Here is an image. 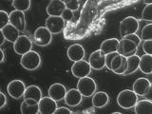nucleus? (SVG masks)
<instances>
[{
  "label": "nucleus",
  "instance_id": "28",
  "mask_svg": "<svg viewBox=\"0 0 152 114\" xmlns=\"http://www.w3.org/2000/svg\"><path fill=\"white\" fill-rule=\"evenodd\" d=\"M141 39L142 41L145 40H152V23L147 24L142 30Z\"/></svg>",
  "mask_w": 152,
  "mask_h": 114
},
{
  "label": "nucleus",
  "instance_id": "34",
  "mask_svg": "<svg viewBox=\"0 0 152 114\" xmlns=\"http://www.w3.org/2000/svg\"><path fill=\"white\" fill-rule=\"evenodd\" d=\"M73 12H74L73 11H71V10H69L68 8H66L61 16L64 18V20L66 22H69V21H71L73 19Z\"/></svg>",
  "mask_w": 152,
  "mask_h": 114
},
{
  "label": "nucleus",
  "instance_id": "35",
  "mask_svg": "<svg viewBox=\"0 0 152 114\" xmlns=\"http://www.w3.org/2000/svg\"><path fill=\"white\" fill-rule=\"evenodd\" d=\"M118 52H111V53H107L106 54V68H107L109 70H111V62Z\"/></svg>",
  "mask_w": 152,
  "mask_h": 114
},
{
  "label": "nucleus",
  "instance_id": "2",
  "mask_svg": "<svg viewBox=\"0 0 152 114\" xmlns=\"http://www.w3.org/2000/svg\"><path fill=\"white\" fill-rule=\"evenodd\" d=\"M138 102V95L133 91V89H124L119 92L117 96L118 106L124 109H130L135 107Z\"/></svg>",
  "mask_w": 152,
  "mask_h": 114
},
{
  "label": "nucleus",
  "instance_id": "32",
  "mask_svg": "<svg viewBox=\"0 0 152 114\" xmlns=\"http://www.w3.org/2000/svg\"><path fill=\"white\" fill-rule=\"evenodd\" d=\"M9 23H10L9 13L5 11H0V30H2Z\"/></svg>",
  "mask_w": 152,
  "mask_h": 114
},
{
  "label": "nucleus",
  "instance_id": "23",
  "mask_svg": "<svg viewBox=\"0 0 152 114\" xmlns=\"http://www.w3.org/2000/svg\"><path fill=\"white\" fill-rule=\"evenodd\" d=\"M134 112L136 114H152V101L148 99L138 101L134 107Z\"/></svg>",
  "mask_w": 152,
  "mask_h": 114
},
{
  "label": "nucleus",
  "instance_id": "5",
  "mask_svg": "<svg viewBox=\"0 0 152 114\" xmlns=\"http://www.w3.org/2000/svg\"><path fill=\"white\" fill-rule=\"evenodd\" d=\"M52 33L49 31L46 26L38 27L33 33V42L39 47L49 46L52 41Z\"/></svg>",
  "mask_w": 152,
  "mask_h": 114
},
{
  "label": "nucleus",
  "instance_id": "26",
  "mask_svg": "<svg viewBox=\"0 0 152 114\" xmlns=\"http://www.w3.org/2000/svg\"><path fill=\"white\" fill-rule=\"evenodd\" d=\"M20 112L22 114H38L39 113L38 104H28L23 100L20 106Z\"/></svg>",
  "mask_w": 152,
  "mask_h": 114
},
{
  "label": "nucleus",
  "instance_id": "43",
  "mask_svg": "<svg viewBox=\"0 0 152 114\" xmlns=\"http://www.w3.org/2000/svg\"><path fill=\"white\" fill-rule=\"evenodd\" d=\"M142 2H144L145 5H147V4H152V0H142Z\"/></svg>",
  "mask_w": 152,
  "mask_h": 114
},
{
  "label": "nucleus",
  "instance_id": "14",
  "mask_svg": "<svg viewBox=\"0 0 152 114\" xmlns=\"http://www.w3.org/2000/svg\"><path fill=\"white\" fill-rule=\"evenodd\" d=\"M85 55H86V50L84 49V47L80 44H72L66 50V56L72 62L83 60L85 58Z\"/></svg>",
  "mask_w": 152,
  "mask_h": 114
},
{
  "label": "nucleus",
  "instance_id": "42",
  "mask_svg": "<svg viewBox=\"0 0 152 114\" xmlns=\"http://www.w3.org/2000/svg\"><path fill=\"white\" fill-rule=\"evenodd\" d=\"M4 60H5V53L3 50L0 49V63H3Z\"/></svg>",
  "mask_w": 152,
  "mask_h": 114
},
{
  "label": "nucleus",
  "instance_id": "41",
  "mask_svg": "<svg viewBox=\"0 0 152 114\" xmlns=\"http://www.w3.org/2000/svg\"><path fill=\"white\" fill-rule=\"evenodd\" d=\"M5 41H6V38H5L3 32H2V30H0V46H2Z\"/></svg>",
  "mask_w": 152,
  "mask_h": 114
},
{
  "label": "nucleus",
  "instance_id": "17",
  "mask_svg": "<svg viewBox=\"0 0 152 114\" xmlns=\"http://www.w3.org/2000/svg\"><path fill=\"white\" fill-rule=\"evenodd\" d=\"M66 9V5L62 0H50L47 6V13L49 16H61Z\"/></svg>",
  "mask_w": 152,
  "mask_h": 114
},
{
  "label": "nucleus",
  "instance_id": "1",
  "mask_svg": "<svg viewBox=\"0 0 152 114\" xmlns=\"http://www.w3.org/2000/svg\"><path fill=\"white\" fill-rule=\"evenodd\" d=\"M41 56L35 50H30L27 53L21 55L20 65L23 69H25L28 71L35 70L41 65Z\"/></svg>",
  "mask_w": 152,
  "mask_h": 114
},
{
  "label": "nucleus",
  "instance_id": "30",
  "mask_svg": "<svg viewBox=\"0 0 152 114\" xmlns=\"http://www.w3.org/2000/svg\"><path fill=\"white\" fill-rule=\"evenodd\" d=\"M142 19L145 21H152V4H147L142 12Z\"/></svg>",
  "mask_w": 152,
  "mask_h": 114
},
{
  "label": "nucleus",
  "instance_id": "31",
  "mask_svg": "<svg viewBox=\"0 0 152 114\" xmlns=\"http://www.w3.org/2000/svg\"><path fill=\"white\" fill-rule=\"evenodd\" d=\"M66 8H68L73 12H76L80 7L81 0H64Z\"/></svg>",
  "mask_w": 152,
  "mask_h": 114
},
{
  "label": "nucleus",
  "instance_id": "25",
  "mask_svg": "<svg viewBox=\"0 0 152 114\" xmlns=\"http://www.w3.org/2000/svg\"><path fill=\"white\" fill-rule=\"evenodd\" d=\"M126 59H127V69L126 70V72L124 73V75H128V74L134 73L135 71L139 69L141 57H139L137 54H134L129 57H126Z\"/></svg>",
  "mask_w": 152,
  "mask_h": 114
},
{
  "label": "nucleus",
  "instance_id": "33",
  "mask_svg": "<svg viewBox=\"0 0 152 114\" xmlns=\"http://www.w3.org/2000/svg\"><path fill=\"white\" fill-rule=\"evenodd\" d=\"M142 50L145 51V53L152 55V40H145L142 43Z\"/></svg>",
  "mask_w": 152,
  "mask_h": 114
},
{
  "label": "nucleus",
  "instance_id": "8",
  "mask_svg": "<svg viewBox=\"0 0 152 114\" xmlns=\"http://www.w3.org/2000/svg\"><path fill=\"white\" fill-rule=\"evenodd\" d=\"M91 66H90L89 63L87 61L80 60L73 62V65L71 66V73L76 78H83L86 76H88L91 72Z\"/></svg>",
  "mask_w": 152,
  "mask_h": 114
},
{
  "label": "nucleus",
  "instance_id": "6",
  "mask_svg": "<svg viewBox=\"0 0 152 114\" xmlns=\"http://www.w3.org/2000/svg\"><path fill=\"white\" fill-rule=\"evenodd\" d=\"M26 85L22 80L15 79L11 81L7 86V92L12 98L18 100L23 97L26 90Z\"/></svg>",
  "mask_w": 152,
  "mask_h": 114
},
{
  "label": "nucleus",
  "instance_id": "39",
  "mask_svg": "<svg viewBox=\"0 0 152 114\" xmlns=\"http://www.w3.org/2000/svg\"><path fill=\"white\" fill-rule=\"evenodd\" d=\"M7 104V97L3 92H1V95H0V109L3 108Z\"/></svg>",
  "mask_w": 152,
  "mask_h": 114
},
{
  "label": "nucleus",
  "instance_id": "18",
  "mask_svg": "<svg viewBox=\"0 0 152 114\" xmlns=\"http://www.w3.org/2000/svg\"><path fill=\"white\" fill-rule=\"evenodd\" d=\"M150 84L151 82H149L148 79L144 78V77L138 78L137 80H135V82L133 83L132 89L138 96L144 97L150 87Z\"/></svg>",
  "mask_w": 152,
  "mask_h": 114
},
{
  "label": "nucleus",
  "instance_id": "13",
  "mask_svg": "<svg viewBox=\"0 0 152 114\" xmlns=\"http://www.w3.org/2000/svg\"><path fill=\"white\" fill-rule=\"evenodd\" d=\"M57 107V102L50 96L42 97L38 102V108L40 114H54Z\"/></svg>",
  "mask_w": 152,
  "mask_h": 114
},
{
  "label": "nucleus",
  "instance_id": "38",
  "mask_svg": "<svg viewBox=\"0 0 152 114\" xmlns=\"http://www.w3.org/2000/svg\"><path fill=\"white\" fill-rule=\"evenodd\" d=\"M73 112L70 110L69 108L65 107H57L54 114H72Z\"/></svg>",
  "mask_w": 152,
  "mask_h": 114
},
{
  "label": "nucleus",
  "instance_id": "40",
  "mask_svg": "<svg viewBox=\"0 0 152 114\" xmlns=\"http://www.w3.org/2000/svg\"><path fill=\"white\" fill-rule=\"evenodd\" d=\"M144 97L145 99H148V100H150V101H152V82L150 84V87H149L148 90H147V92L145 93V95Z\"/></svg>",
  "mask_w": 152,
  "mask_h": 114
},
{
  "label": "nucleus",
  "instance_id": "24",
  "mask_svg": "<svg viewBox=\"0 0 152 114\" xmlns=\"http://www.w3.org/2000/svg\"><path fill=\"white\" fill-rule=\"evenodd\" d=\"M139 69L145 74H152V55L145 53L141 57Z\"/></svg>",
  "mask_w": 152,
  "mask_h": 114
},
{
  "label": "nucleus",
  "instance_id": "29",
  "mask_svg": "<svg viewBox=\"0 0 152 114\" xmlns=\"http://www.w3.org/2000/svg\"><path fill=\"white\" fill-rule=\"evenodd\" d=\"M124 58H125V56L121 55L120 53H117L115 56H114V58H113V60L111 62V71H112V72L116 71L122 66Z\"/></svg>",
  "mask_w": 152,
  "mask_h": 114
},
{
  "label": "nucleus",
  "instance_id": "44",
  "mask_svg": "<svg viewBox=\"0 0 152 114\" xmlns=\"http://www.w3.org/2000/svg\"><path fill=\"white\" fill-rule=\"evenodd\" d=\"M0 95H1V90H0Z\"/></svg>",
  "mask_w": 152,
  "mask_h": 114
},
{
  "label": "nucleus",
  "instance_id": "36",
  "mask_svg": "<svg viewBox=\"0 0 152 114\" xmlns=\"http://www.w3.org/2000/svg\"><path fill=\"white\" fill-rule=\"evenodd\" d=\"M127 69V59H126V57L125 56V58H124V61H123V64L122 66L119 68L116 71H114V73H116V74H123L126 72V70Z\"/></svg>",
  "mask_w": 152,
  "mask_h": 114
},
{
  "label": "nucleus",
  "instance_id": "46",
  "mask_svg": "<svg viewBox=\"0 0 152 114\" xmlns=\"http://www.w3.org/2000/svg\"></svg>",
  "mask_w": 152,
  "mask_h": 114
},
{
  "label": "nucleus",
  "instance_id": "15",
  "mask_svg": "<svg viewBox=\"0 0 152 114\" xmlns=\"http://www.w3.org/2000/svg\"><path fill=\"white\" fill-rule=\"evenodd\" d=\"M82 99H83V95L80 93V91L77 88H70L69 90H66L64 101L66 104H68L69 107H74L79 106L81 102H82Z\"/></svg>",
  "mask_w": 152,
  "mask_h": 114
},
{
  "label": "nucleus",
  "instance_id": "21",
  "mask_svg": "<svg viewBox=\"0 0 152 114\" xmlns=\"http://www.w3.org/2000/svg\"><path fill=\"white\" fill-rule=\"evenodd\" d=\"M42 97V90L35 85H31L27 87L23 95V99H33L37 102H39Z\"/></svg>",
  "mask_w": 152,
  "mask_h": 114
},
{
  "label": "nucleus",
  "instance_id": "11",
  "mask_svg": "<svg viewBox=\"0 0 152 114\" xmlns=\"http://www.w3.org/2000/svg\"><path fill=\"white\" fill-rule=\"evenodd\" d=\"M10 17V23L12 26L15 27L20 32H24L26 31V16L24 12L18 11V10H14L9 13Z\"/></svg>",
  "mask_w": 152,
  "mask_h": 114
},
{
  "label": "nucleus",
  "instance_id": "37",
  "mask_svg": "<svg viewBox=\"0 0 152 114\" xmlns=\"http://www.w3.org/2000/svg\"><path fill=\"white\" fill-rule=\"evenodd\" d=\"M125 37L127 38V39H130L131 41H133L138 47L140 46L141 42H142L141 37H139V35L136 34V33H131V34H128V35H126V36H125Z\"/></svg>",
  "mask_w": 152,
  "mask_h": 114
},
{
  "label": "nucleus",
  "instance_id": "45",
  "mask_svg": "<svg viewBox=\"0 0 152 114\" xmlns=\"http://www.w3.org/2000/svg\"><path fill=\"white\" fill-rule=\"evenodd\" d=\"M62 1H64V0H62Z\"/></svg>",
  "mask_w": 152,
  "mask_h": 114
},
{
  "label": "nucleus",
  "instance_id": "12",
  "mask_svg": "<svg viewBox=\"0 0 152 114\" xmlns=\"http://www.w3.org/2000/svg\"><path fill=\"white\" fill-rule=\"evenodd\" d=\"M88 63L91 69L95 70H101L106 66V54L101 50H94L89 55Z\"/></svg>",
  "mask_w": 152,
  "mask_h": 114
},
{
  "label": "nucleus",
  "instance_id": "10",
  "mask_svg": "<svg viewBox=\"0 0 152 114\" xmlns=\"http://www.w3.org/2000/svg\"><path fill=\"white\" fill-rule=\"evenodd\" d=\"M137 50H138V46L130 39L123 37L122 39L119 41V47H118L117 52L120 53L121 55L129 57L131 55L136 54Z\"/></svg>",
  "mask_w": 152,
  "mask_h": 114
},
{
  "label": "nucleus",
  "instance_id": "19",
  "mask_svg": "<svg viewBox=\"0 0 152 114\" xmlns=\"http://www.w3.org/2000/svg\"><path fill=\"white\" fill-rule=\"evenodd\" d=\"M92 106L95 108H103L109 103V96L107 92L98 91L92 95Z\"/></svg>",
  "mask_w": 152,
  "mask_h": 114
},
{
  "label": "nucleus",
  "instance_id": "4",
  "mask_svg": "<svg viewBox=\"0 0 152 114\" xmlns=\"http://www.w3.org/2000/svg\"><path fill=\"white\" fill-rule=\"evenodd\" d=\"M138 30H139V21L133 16L124 18L119 25V31L122 38L131 33H136Z\"/></svg>",
  "mask_w": 152,
  "mask_h": 114
},
{
  "label": "nucleus",
  "instance_id": "9",
  "mask_svg": "<svg viewBox=\"0 0 152 114\" xmlns=\"http://www.w3.org/2000/svg\"><path fill=\"white\" fill-rule=\"evenodd\" d=\"M45 26L52 34H59L64 30L66 21L62 16H49L46 19Z\"/></svg>",
  "mask_w": 152,
  "mask_h": 114
},
{
  "label": "nucleus",
  "instance_id": "20",
  "mask_svg": "<svg viewBox=\"0 0 152 114\" xmlns=\"http://www.w3.org/2000/svg\"><path fill=\"white\" fill-rule=\"evenodd\" d=\"M119 41L117 38H109L106 39L102 42L101 46H100V50H101L104 54L111 53V52H116L118 50L119 47Z\"/></svg>",
  "mask_w": 152,
  "mask_h": 114
},
{
  "label": "nucleus",
  "instance_id": "27",
  "mask_svg": "<svg viewBox=\"0 0 152 114\" xmlns=\"http://www.w3.org/2000/svg\"><path fill=\"white\" fill-rule=\"evenodd\" d=\"M31 5V0H12V6L14 8V10H18L21 12H27L30 10Z\"/></svg>",
  "mask_w": 152,
  "mask_h": 114
},
{
  "label": "nucleus",
  "instance_id": "16",
  "mask_svg": "<svg viewBox=\"0 0 152 114\" xmlns=\"http://www.w3.org/2000/svg\"><path fill=\"white\" fill-rule=\"evenodd\" d=\"M66 93V89L64 85L60 83H54L52 84L48 89V95L55 100L56 102H60L62 100H64L65 95Z\"/></svg>",
  "mask_w": 152,
  "mask_h": 114
},
{
  "label": "nucleus",
  "instance_id": "22",
  "mask_svg": "<svg viewBox=\"0 0 152 114\" xmlns=\"http://www.w3.org/2000/svg\"><path fill=\"white\" fill-rule=\"evenodd\" d=\"M2 32L5 38H6V41L11 42V43L15 42V40L19 37V35H20V31H19L14 26H12L11 23H9L8 25H6L2 28Z\"/></svg>",
  "mask_w": 152,
  "mask_h": 114
},
{
  "label": "nucleus",
  "instance_id": "7",
  "mask_svg": "<svg viewBox=\"0 0 152 114\" xmlns=\"http://www.w3.org/2000/svg\"><path fill=\"white\" fill-rule=\"evenodd\" d=\"M32 49V41L25 34H20L13 43V50L18 55H23Z\"/></svg>",
  "mask_w": 152,
  "mask_h": 114
},
{
  "label": "nucleus",
  "instance_id": "3",
  "mask_svg": "<svg viewBox=\"0 0 152 114\" xmlns=\"http://www.w3.org/2000/svg\"><path fill=\"white\" fill-rule=\"evenodd\" d=\"M76 88L83 95V97H92V95L96 92L97 85L91 77L86 76L78 80Z\"/></svg>",
  "mask_w": 152,
  "mask_h": 114
}]
</instances>
